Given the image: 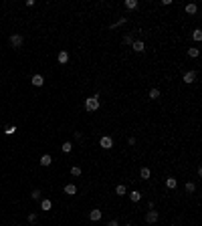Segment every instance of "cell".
I'll return each instance as SVG.
<instances>
[{
    "mask_svg": "<svg viewBox=\"0 0 202 226\" xmlns=\"http://www.w3.org/2000/svg\"><path fill=\"white\" fill-rule=\"evenodd\" d=\"M51 208H53V202H51L49 198H45V200H41V210H45V212H49Z\"/></svg>",
    "mask_w": 202,
    "mask_h": 226,
    "instance_id": "12",
    "label": "cell"
},
{
    "mask_svg": "<svg viewBox=\"0 0 202 226\" xmlns=\"http://www.w3.org/2000/svg\"><path fill=\"white\" fill-rule=\"evenodd\" d=\"M51 164H53V157H51L49 153H45V156L41 157V166H42V168H49Z\"/></svg>",
    "mask_w": 202,
    "mask_h": 226,
    "instance_id": "11",
    "label": "cell"
},
{
    "mask_svg": "<svg viewBox=\"0 0 202 226\" xmlns=\"http://www.w3.org/2000/svg\"><path fill=\"white\" fill-rule=\"evenodd\" d=\"M57 61L61 63V65H67V63H69V53H67V50H61V53L57 55Z\"/></svg>",
    "mask_w": 202,
    "mask_h": 226,
    "instance_id": "9",
    "label": "cell"
},
{
    "mask_svg": "<svg viewBox=\"0 0 202 226\" xmlns=\"http://www.w3.org/2000/svg\"><path fill=\"white\" fill-rule=\"evenodd\" d=\"M123 42H126V45H131V42H134V36H131V35H126V36H123Z\"/></svg>",
    "mask_w": 202,
    "mask_h": 226,
    "instance_id": "28",
    "label": "cell"
},
{
    "mask_svg": "<svg viewBox=\"0 0 202 226\" xmlns=\"http://www.w3.org/2000/svg\"><path fill=\"white\" fill-rule=\"evenodd\" d=\"M166 186H168L170 190H176V186H178V180H176V178H166Z\"/></svg>",
    "mask_w": 202,
    "mask_h": 226,
    "instance_id": "16",
    "label": "cell"
},
{
    "mask_svg": "<svg viewBox=\"0 0 202 226\" xmlns=\"http://www.w3.org/2000/svg\"><path fill=\"white\" fill-rule=\"evenodd\" d=\"M182 81L186 85H192L196 81V71H186V73H184V77H182Z\"/></svg>",
    "mask_w": 202,
    "mask_h": 226,
    "instance_id": "4",
    "label": "cell"
},
{
    "mask_svg": "<svg viewBox=\"0 0 202 226\" xmlns=\"http://www.w3.org/2000/svg\"><path fill=\"white\" fill-rule=\"evenodd\" d=\"M85 109H87V113H95L97 109H99V95L87 97V99H85Z\"/></svg>",
    "mask_w": 202,
    "mask_h": 226,
    "instance_id": "1",
    "label": "cell"
},
{
    "mask_svg": "<svg viewBox=\"0 0 202 226\" xmlns=\"http://www.w3.org/2000/svg\"><path fill=\"white\" fill-rule=\"evenodd\" d=\"M131 49H134L135 53H144V50H145L144 41H134V42H131Z\"/></svg>",
    "mask_w": 202,
    "mask_h": 226,
    "instance_id": "8",
    "label": "cell"
},
{
    "mask_svg": "<svg viewBox=\"0 0 202 226\" xmlns=\"http://www.w3.org/2000/svg\"><path fill=\"white\" fill-rule=\"evenodd\" d=\"M107 226H119V222H117V220H109V222H107Z\"/></svg>",
    "mask_w": 202,
    "mask_h": 226,
    "instance_id": "30",
    "label": "cell"
},
{
    "mask_svg": "<svg viewBox=\"0 0 202 226\" xmlns=\"http://www.w3.org/2000/svg\"><path fill=\"white\" fill-rule=\"evenodd\" d=\"M130 200H131V202H140V200H141V192L140 190H131L130 192Z\"/></svg>",
    "mask_w": 202,
    "mask_h": 226,
    "instance_id": "13",
    "label": "cell"
},
{
    "mask_svg": "<svg viewBox=\"0 0 202 226\" xmlns=\"http://www.w3.org/2000/svg\"><path fill=\"white\" fill-rule=\"evenodd\" d=\"M150 176H152L150 168H141L140 170V178H141V180H150Z\"/></svg>",
    "mask_w": 202,
    "mask_h": 226,
    "instance_id": "17",
    "label": "cell"
},
{
    "mask_svg": "<svg viewBox=\"0 0 202 226\" xmlns=\"http://www.w3.org/2000/svg\"><path fill=\"white\" fill-rule=\"evenodd\" d=\"M198 55H200L198 49H188V57H190V59H196Z\"/></svg>",
    "mask_w": 202,
    "mask_h": 226,
    "instance_id": "23",
    "label": "cell"
},
{
    "mask_svg": "<svg viewBox=\"0 0 202 226\" xmlns=\"http://www.w3.org/2000/svg\"><path fill=\"white\" fill-rule=\"evenodd\" d=\"M4 133H6V135H14L16 133V127L14 125H8L6 129H4Z\"/></svg>",
    "mask_w": 202,
    "mask_h": 226,
    "instance_id": "26",
    "label": "cell"
},
{
    "mask_svg": "<svg viewBox=\"0 0 202 226\" xmlns=\"http://www.w3.org/2000/svg\"><path fill=\"white\" fill-rule=\"evenodd\" d=\"M184 188H186V192H190V194H192V192L196 190V184H194V182H186V186H184Z\"/></svg>",
    "mask_w": 202,
    "mask_h": 226,
    "instance_id": "25",
    "label": "cell"
},
{
    "mask_svg": "<svg viewBox=\"0 0 202 226\" xmlns=\"http://www.w3.org/2000/svg\"><path fill=\"white\" fill-rule=\"evenodd\" d=\"M31 83L34 85V87H42V85H45V77H42V75H32Z\"/></svg>",
    "mask_w": 202,
    "mask_h": 226,
    "instance_id": "7",
    "label": "cell"
},
{
    "mask_svg": "<svg viewBox=\"0 0 202 226\" xmlns=\"http://www.w3.org/2000/svg\"><path fill=\"white\" fill-rule=\"evenodd\" d=\"M63 192H65L67 196H75V194H77V186H75V184H67L65 188H63Z\"/></svg>",
    "mask_w": 202,
    "mask_h": 226,
    "instance_id": "10",
    "label": "cell"
},
{
    "mask_svg": "<svg viewBox=\"0 0 202 226\" xmlns=\"http://www.w3.org/2000/svg\"><path fill=\"white\" fill-rule=\"evenodd\" d=\"M126 22H127V18H126V16H121V18H119L117 22H113L109 28H117V26H121V24H126Z\"/></svg>",
    "mask_w": 202,
    "mask_h": 226,
    "instance_id": "20",
    "label": "cell"
},
{
    "mask_svg": "<svg viewBox=\"0 0 202 226\" xmlns=\"http://www.w3.org/2000/svg\"><path fill=\"white\" fill-rule=\"evenodd\" d=\"M61 150L65 151V153H69V151L73 150V143H71V142H65V143H63V146H61Z\"/></svg>",
    "mask_w": 202,
    "mask_h": 226,
    "instance_id": "22",
    "label": "cell"
},
{
    "mask_svg": "<svg viewBox=\"0 0 202 226\" xmlns=\"http://www.w3.org/2000/svg\"><path fill=\"white\" fill-rule=\"evenodd\" d=\"M123 226H131V224H123Z\"/></svg>",
    "mask_w": 202,
    "mask_h": 226,
    "instance_id": "31",
    "label": "cell"
},
{
    "mask_svg": "<svg viewBox=\"0 0 202 226\" xmlns=\"http://www.w3.org/2000/svg\"><path fill=\"white\" fill-rule=\"evenodd\" d=\"M101 216H103V212H101V210H97V208H93V210L89 212V220H93V222H99Z\"/></svg>",
    "mask_w": 202,
    "mask_h": 226,
    "instance_id": "6",
    "label": "cell"
},
{
    "mask_svg": "<svg viewBox=\"0 0 202 226\" xmlns=\"http://www.w3.org/2000/svg\"><path fill=\"white\" fill-rule=\"evenodd\" d=\"M158 218H160V214H158V210H150L148 214H145V222L148 224H156Z\"/></svg>",
    "mask_w": 202,
    "mask_h": 226,
    "instance_id": "3",
    "label": "cell"
},
{
    "mask_svg": "<svg viewBox=\"0 0 202 226\" xmlns=\"http://www.w3.org/2000/svg\"><path fill=\"white\" fill-rule=\"evenodd\" d=\"M192 38H194V41H202V31H200V28H196V31L194 32H192Z\"/></svg>",
    "mask_w": 202,
    "mask_h": 226,
    "instance_id": "21",
    "label": "cell"
},
{
    "mask_svg": "<svg viewBox=\"0 0 202 226\" xmlns=\"http://www.w3.org/2000/svg\"><path fill=\"white\" fill-rule=\"evenodd\" d=\"M41 194H42L41 190H32V192H31V198H32V200H41Z\"/></svg>",
    "mask_w": 202,
    "mask_h": 226,
    "instance_id": "27",
    "label": "cell"
},
{
    "mask_svg": "<svg viewBox=\"0 0 202 226\" xmlns=\"http://www.w3.org/2000/svg\"><path fill=\"white\" fill-rule=\"evenodd\" d=\"M148 97L152 101H156V99H160V89L158 87H154V89H150V93H148Z\"/></svg>",
    "mask_w": 202,
    "mask_h": 226,
    "instance_id": "14",
    "label": "cell"
},
{
    "mask_svg": "<svg viewBox=\"0 0 202 226\" xmlns=\"http://www.w3.org/2000/svg\"><path fill=\"white\" fill-rule=\"evenodd\" d=\"M99 146L103 147V150H111V147H113V139H111L109 135H103V137L99 139Z\"/></svg>",
    "mask_w": 202,
    "mask_h": 226,
    "instance_id": "2",
    "label": "cell"
},
{
    "mask_svg": "<svg viewBox=\"0 0 202 226\" xmlns=\"http://www.w3.org/2000/svg\"><path fill=\"white\" fill-rule=\"evenodd\" d=\"M37 218H38V216L34 214V212H31V214H28V222H37Z\"/></svg>",
    "mask_w": 202,
    "mask_h": 226,
    "instance_id": "29",
    "label": "cell"
},
{
    "mask_svg": "<svg viewBox=\"0 0 202 226\" xmlns=\"http://www.w3.org/2000/svg\"><path fill=\"white\" fill-rule=\"evenodd\" d=\"M22 42H24L22 35H12L10 36V45L14 46V49H20V46H22Z\"/></svg>",
    "mask_w": 202,
    "mask_h": 226,
    "instance_id": "5",
    "label": "cell"
},
{
    "mask_svg": "<svg viewBox=\"0 0 202 226\" xmlns=\"http://www.w3.org/2000/svg\"><path fill=\"white\" fill-rule=\"evenodd\" d=\"M115 194H117V196H126V194H127V190H126V186H123V184H119V186H117V188H115Z\"/></svg>",
    "mask_w": 202,
    "mask_h": 226,
    "instance_id": "19",
    "label": "cell"
},
{
    "mask_svg": "<svg viewBox=\"0 0 202 226\" xmlns=\"http://www.w3.org/2000/svg\"><path fill=\"white\" fill-rule=\"evenodd\" d=\"M71 176H75V178L81 176V168H79V166H73V168H71Z\"/></svg>",
    "mask_w": 202,
    "mask_h": 226,
    "instance_id": "24",
    "label": "cell"
},
{
    "mask_svg": "<svg viewBox=\"0 0 202 226\" xmlns=\"http://www.w3.org/2000/svg\"><path fill=\"white\" fill-rule=\"evenodd\" d=\"M126 8L127 10H135L137 8V0H126Z\"/></svg>",
    "mask_w": 202,
    "mask_h": 226,
    "instance_id": "18",
    "label": "cell"
},
{
    "mask_svg": "<svg viewBox=\"0 0 202 226\" xmlns=\"http://www.w3.org/2000/svg\"><path fill=\"white\" fill-rule=\"evenodd\" d=\"M184 10H186L188 14H196V12H198V6H196L194 2H190V4H186V6H184Z\"/></svg>",
    "mask_w": 202,
    "mask_h": 226,
    "instance_id": "15",
    "label": "cell"
}]
</instances>
